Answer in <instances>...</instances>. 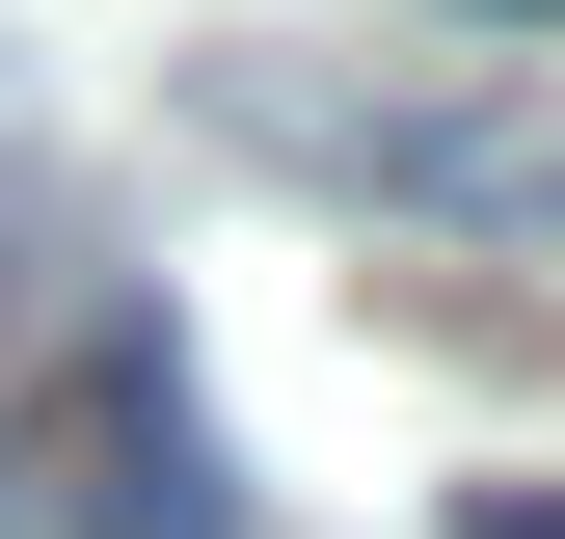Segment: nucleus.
<instances>
[{"label":"nucleus","mask_w":565,"mask_h":539,"mask_svg":"<svg viewBox=\"0 0 565 539\" xmlns=\"http://www.w3.org/2000/svg\"><path fill=\"white\" fill-rule=\"evenodd\" d=\"M189 108H216L243 162L350 189V216H431V243H539L565 270V108L512 54H216Z\"/></svg>","instance_id":"nucleus-1"},{"label":"nucleus","mask_w":565,"mask_h":539,"mask_svg":"<svg viewBox=\"0 0 565 539\" xmlns=\"http://www.w3.org/2000/svg\"><path fill=\"white\" fill-rule=\"evenodd\" d=\"M431 539H565V486H539V458H512V486H458Z\"/></svg>","instance_id":"nucleus-3"},{"label":"nucleus","mask_w":565,"mask_h":539,"mask_svg":"<svg viewBox=\"0 0 565 539\" xmlns=\"http://www.w3.org/2000/svg\"><path fill=\"white\" fill-rule=\"evenodd\" d=\"M512 28H539V0H512Z\"/></svg>","instance_id":"nucleus-4"},{"label":"nucleus","mask_w":565,"mask_h":539,"mask_svg":"<svg viewBox=\"0 0 565 539\" xmlns=\"http://www.w3.org/2000/svg\"><path fill=\"white\" fill-rule=\"evenodd\" d=\"M0 539H243L216 432H189V351L135 297L54 324V378H0Z\"/></svg>","instance_id":"nucleus-2"}]
</instances>
